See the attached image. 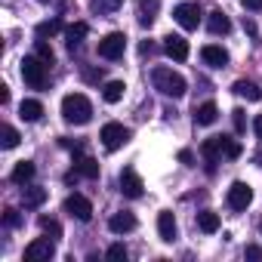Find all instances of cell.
<instances>
[{
  "mask_svg": "<svg viewBox=\"0 0 262 262\" xmlns=\"http://www.w3.org/2000/svg\"><path fill=\"white\" fill-rule=\"evenodd\" d=\"M151 83H155V90H158V93H164V96H173V99L185 96V90H188L185 77H182L179 71L167 68V65H158V68L151 71Z\"/></svg>",
  "mask_w": 262,
  "mask_h": 262,
  "instance_id": "6da1fadb",
  "label": "cell"
},
{
  "mask_svg": "<svg viewBox=\"0 0 262 262\" xmlns=\"http://www.w3.org/2000/svg\"><path fill=\"white\" fill-rule=\"evenodd\" d=\"M62 117H65L68 123H74V126L90 123V120H93V105H90V99H86L83 93H68V96L62 99Z\"/></svg>",
  "mask_w": 262,
  "mask_h": 262,
  "instance_id": "7a4b0ae2",
  "label": "cell"
},
{
  "mask_svg": "<svg viewBox=\"0 0 262 262\" xmlns=\"http://www.w3.org/2000/svg\"><path fill=\"white\" fill-rule=\"evenodd\" d=\"M22 80L31 90H43L47 86V62L40 56H25L22 59Z\"/></svg>",
  "mask_w": 262,
  "mask_h": 262,
  "instance_id": "3957f363",
  "label": "cell"
},
{
  "mask_svg": "<svg viewBox=\"0 0 262 262\" xmlns=\"http://www.w3.org/2000/svg\"><path fill=\"white\" fill-rule=\"evenodd\" d=\"M99 139H102V145H105L108 151H117L120 145H126V142H129V129H126L123 123L111 120V123H105V126H102Z\"/></svg>",
  "mask_w": 262,
  "mask_h": 262,
  "instance_id": "277c9868",
  "label": "cell"
},
{
  "mask_svg": "<svg viewBox=\"0 0 262 262\" xmlns=\"http://www.w3.org/2000/svg\"><path fill=\"white\" fill-rule=\"evenodd\" d=\"M126 53V37L120 31H111L99 40V59H108V62H117L120 56Z\"/></svg>",
  "mask_w": 262,
  "mask_h": 262,
  "instance_id": "5b68a950",
  "label": "cell"
},
{
  "mask_svg": "<svg viewBox=\"0 0 262 262\" xmlns=\"http://www.w3.org/2000/svg\"><path fill=\"white\" fill-rule=\"evenodd\" d=\"M65 213H68V216H74L77 222H90V219H93V204H90L83 194H77V191H74V194H68V198H65Z\"/></svg>",
  "mask_w": 262,
  "mask_h": 262,
  "instance_id": "8992f818",
  "label": "cell"
},
{
  "mask_svg": "<svg viewBox=\"0 0 262 262\" xmlns=\"http://www.w3.org/2000/svg\"><path fill=\"white\" fill-rule=\"evenodd\" d=\"M53 256H56V247H53L50 234H47V237H37V241H31V244L25 247V259H28V262H50Z\"/></svg>",
  "mask_w": 262,
  "mask_h": 262,
  "instance_id": "52a82bcc",
  "label": "cell"
},
{
  "mask_svg": "<svg viewBox=\"0 0 262 262\" xmlns=\"http://www.w3.org/2000/svg\"><path fill=\"white\" fill-rule=\"evenodd\" d=\"M173 19H176L185 31H194V28L201 25V7H198V4H179V7L173 10Z\"/></svg>",
  "mask_w": 262,
  "mask_h": 262,
  "instance_id": "ba28073f",
  "label": "cell"
},
{
  "mask_svg": "<svg viewBox=\"0 0 262 262\" xmlns=\"http://www.w3.org/2000/svg\"><path fill=\"white\" fill-rule=\"evenodd\" d=\"M120 191H123L126 198H142L145 185H142V176H139V173H136L133 167L120 170Z\"/></svg>",
  "mask_w": 262,
  "mask_h": 262,
  "instance_id": "9c48e42d",
  "label": "cell"
},
{
  "mask_svg": "<svg viewBox=\"0 0 262 262\" xmlns=\"http://www.w3.org/2000/svg\"><path fill=\"white\" fill-rule=\"evenodd\" d=\"M250 201H253V188L247 182H231V188H228V207L231 210H247Z\"/></svg>",
  "mask_w": 262,
  "mask_h": 262,
  "instance_id": "30bf717a",
  "label": "cell"
},
{
  "mask_svg": "<svg viewBox=\"0 0 262 262\" xmlns=\"http://www.w3.org/2000/svg\"><path fill=\"white\" fill-rule=\"evenodd\" d=\"M164 53H167L173 62H185V59H188V40L179 37V34H167V37H164Z\"/></svg>",
  "mask_w": 262,
  "mask_h": 262,
  "instance_id": "8fae6325",
  "label": "cell"
},
{
  "mask_svg": "<svg viewBox=\"0 0 262 262\" xmlns=\"http://www.w3.org/2000/svg\"><path fill=\"white\" fill-rule=\"evenodd\" d=\"M158 234H161V241H167V244H173V241H176L179 225H176V216H173L170 210L158 213Z\"/></svg>",
  "mask_w": 262,
  "mask_h": 262,
  "instance_id": "7c38bea8",
  "label": "cell"
},
{
  "mask_svg": "<svg viewBox=\"0 0 262 262\" xmlns=\"http://www.w3.org/2000/svg\"><path fill=\"white\" fill-rule=\"evenodd\" d=\"M201 155H204V161H207V170L213 173V167H216V161H219V155H222V136H210V139H204Z\"/></svg>",
  "mask_w": 262,
  "mask_h": 262,
  "instance_id": "4fadbf2b",
  "label": "cell"
},
{
  "mask_svg": "<svg viewBox=\"0 0 262 262\" xmlns=\"http://www.w3.org/2000/svg\"><path fill=\"white\" fill-rule=\"evenodd\" d=\"M108 228L114 231V234H129L136 228V216L133 213H114L111 219H108Z\"/></svg>",
  "mask_w": 262,
  "mask_h": 262,
  "instance_id": "5bb4252c",
  "label": "cell"
},
{
  "mask_svg": "<svg viewBox=\"0 0 262 262\" xmlns=\"http://www.w3.org/2000/svg\"><path fill=\"white\" fill-rule=\"evenodd\" d=\"M201 59H204L207 65H213V68H225V65H228V53H225L222 47H216V43H207V47L201 50Z\"/></svg>",
  "mask_w": 262,
  "mask_h": 262,
  "instance_id": "9a60e30c",
  "label": "cell"
},
{
  "mask_svg": "<svg viewBox=\"0 0 262 262\" xmlns=\"http://www.w3.org/2000/svg\"><path fill=\"white\" fill-rule=\"evenodd\" d=\"M74 170L83 179H99V161H93L90 155H74Z\"/></svg>",
  "mask_w": 262,
  "mask_h": 262,
  "instance_id": "2e32d148",
  "label": "cell"
},
{
  "mask_svg": "<svg viewBox=\"0 0 262 262\" xmlns=\"http://www.w3.org/2000/svg\"><path fill=\"white\" fill-rule=\"evenodd\" d=\"M86 34H90V25H86V22H74V25H68V28H65V43H68V50L80 47Z\"/></svg>",
  "mask_w": 262,
  "mask_h": 262,
  "instance_id": "e0dca14e",
  "label": "cell"
},
{
  "mask_svg": "<svg viewBox=\"0 0 262 262\" xmlns=\"http://www.w3.org/2000/svg\"><path fill=\"white\" fill-rule=\"evenodd\" d=\"M207 28H210V34H228L231 31V22H228V16L222 10H213L207 16Z\"/></svg>",
  "mask_w": 262,
  "mask_h": 262,
  "instance_id": "ac0fdd59",
  "label": "cell"
},
{
  "mask_svg": "<svg viewBox=\"0 0 262 262\" xmlns=\"http://www.w3.org/2000/svg\"><path fill=\"white\" fill-rule=\"evenodd\" d=\"M231 93L241 96V99H247V102H259V99H262V90H259L256 83H250V80H237V83L231 86Z\"/></svg>",
  "mask_w": 262,
  "mask_h": 262,
  "instance_id": "d6986e66",
  "label": "cell"
},
{
  "mask_svg": "<svg viewBox=\"0 0 262 262\" xmlns=\"http://www.w3.org/2000/svg\"><path fill=\"white\" fill-rule=\"evenodd\" d=\"M216 117H219V108H216L213 102H204V105H198V108H194V123H201V126L216 123Z\"/></svg>",
  "mask_w": 262,
  "mask_h": 262,
  "instance_id": "ffe728a7",
  "label": "cell"
},
{
  "mask_svg": "<svg viewBox=\"0 0 262 262\" xmlns=\"http://www.w3.org/2000/svg\"><path fill=\"white\" fill-rule=\"evenodd\" d=\"M43 201H47V188H37V185L22 188V204H25V210H37Z\"/></svg>",
  "mask_w": 262,
  "mask_h": 262,
  "instance_id": "44dd1931",
  "label": "cell"
},
{
  "mask_svg": "<svg viewBox=\"0 0 262 262\" xmlns=\"http://www.w3.org/2000/svg\"><path fill=\"white\" fill-rule=\"evenodd\" d=\"M40 114H43V105H40L37 99H25V102L19 105V117H22V120H28V123L40 120Z\"/></svg>",
  "mask_w": 262,
  "mask_h": 262,
  "instance_id": "7402d4cb",
  "label": "cell"
},
{
  "mask_svg": "<svg viewBox=\"0 0 262 262\" xmlns=\"http://www.w3.org/2000/svg\"><path fill=\"white\" fill-rule=\"evenodd\" d=\"M10 179H13L16 185H28V182L34 179V164H31V161H19L16 170L10 173Z\"/></svg>",
  "mask_w": 262,
  "mask_h": 262,
  "instance_id": "603a6c76",
  "label": "cell"
},
{
  "mask_svg": "<svg viewBox=\"0 0 262 262\" xmlns=\"http://www.w3.org/2000/svg\"><path fill=\"white\" fill-rule=\"evenodd\" d=\"M123 90H126V83H123V80H108V83L102 86V99H105L108 105H114V102H120V99H123Z\"/></svg>",
  "mask_w": 262,
  "mask_h": 262,
  "instance_id": "cb8c5ba5",
  "label": "cell"
},
{
  "mask_svg": "<svg viewBox=\"0 0 262 262\" xmlns=\"http://www.w3.org/2000/svg\"><path fill=\"white\" fill-rule=\"evenodd\" d=\"M158 7H161V0H142V4H139V25H151Z\"/></svg>",
  "mask_w": 262,
  "mask_h": 262,
  "instance_id": "d4e9b609",
  "label": "cell"
},
{
  "mask_svg": "<svg viewBox=\"0 0 262 262\" xmlns=\"http://www.w3.org/2000/svg\"><path fill=\"white\" fill-rule=\"evenodd\" d=\"M198 228H201V231H207V234L219 231V216H216V213H210V210L198 213Z\"/></svg>",
  "mask_w": 262,
  "mask_h": 262,
  "instance_id": "484cf974",
  "label": "cell"
},
{
  "mask_svg": "<svg viewBox=\"0 0 262 262\" xmlns=\"http://www.w3.org/2000/svg\"><path fill=\"white\" fill-rule=\"evenodd\" d=\"M0 145H4V148H16L19 145V129L4 123V126H0Z\"/></svg>",
  "mask_w": 262,
  "mask_h": 262,
  "instance_id": "4316f807",
  "label": "cell"
},
{
  "mask_svg": "<svg viewBox=\"0 0 262 262\" xmlns=\"http://www.w3.org/2000/svg\"><path fill=\"white\" fill-rule=\"evenodd\" d=\"M120 4H123V0H90L93 13H99V16H108V13L120 10Z\"/></svg>",
  "mask_w": 262,
  "mask_h": 262,
  "instance_id": "83f0119b",
  "label": "cell"
},
{
  "mask_svg": "<svg viewBox=\"0 0 262 262\" xmlns=\"http://www.w3.org/2000/svg\"><path fill=\"white\" fill-rule=\"evenodd\" d=\"M34 56H40V59H43L47 65H53V59H56L53 47H50V43H47L43 37H37V40H34Z\"/></svg>",
  "mask_w": 262,
  "mask_h": 262,
  "instance_id": "f1b7e54d",
  "label": "cell"
},
{
  "mask_svg": "<svg viewBox=\"0 0 262 262\" xmlns=\"http://www.w3.org/2000/svg\"><path fill=\"white\" fill-rule=\"evenodd\" d=\"M59 31H62V22L59 19H50V22H40L37 25V37H43V40L53 37V34H59Z\"/></svg>",
  "mask_w": 262,
  "mask_h": 262,
  "instance_id": "f546056e",
  "label": "cell"
},
{
  "mask_svg": "<svg viewBox=\"0 0 262 262\" xmlns=\"http://www.w3.org/2000/svg\"><path fill=\"white\" fill-rule=\"evenodd\" d=\"M222 155L234 161V158H241V145H237L234 139H228V136H222Z\"/></svg>",
  "mask_w": 262,
  "mask_h": 262,
  "instance_id": "4dcf8cb0",
  "label": "cell"
},
{
  "mask_svg": "<svg viewBox=\"0 0 262 262\" xmlns=\"http://www.w3.org/2000/svg\"><path fill=\"white\" fill-rule=\"evenodd\" d=\"M40 228H43V234H50V237H62V225L56 222V219H40Z\"/></svg>",
  "mask_w": 262,
  "mask_h": 262,
  "instance_id": "1f68e13d",
  "label": "cell"
},
{
  "mask_svg": "<svg viewBox=\"0 0 262 262\" xmlns=\"http://www.w3.org/2000/svg\"><path fill=\"white\" fill-rule=\"evenodd\" d=\"M4 222H7V228H19V225H22L19 210H7V213H4Z\"/></svg>",
  "mask_w": 262,
  "mask_h": 262,
  "instance_id": "d6a6232c",
  "label": "cell"
},
{
  "mask_svg": "<svg viewBox=\"0 0 262 262\" xmlns=\"http://www.w3.org/2000/svg\"><path fill=\"white\" fill-rule=\"evenodd\" d=\"M231 120H234V129H237V133H244V129H247V117H244V111H241V108H234V111H231Z\"/></svg>",
  "mask_w": 262,
  "mask_h": 262,
  "instance_id": "836d02e7",
  "label": "cell"
},
{
  "mask_svg": "<svg viewBox=\"0 0 262 262\" xmlns=\"http://www.w3.org/2000/svg\"><path fill=\"white\" fill-rule=\"evenodd\" d=\"M108 259H126V247L123 244H111L108 247Z\"/></svg>",
  "mask_w": 262,
  "mask_h": 262,
  "instance_id": "e575fe53",
  "label": "cell"
},
{
  "mask_svg": "<svg viewBox=\"0 0 262 262\" xmlns=\"http://www.w3.org/2000/svg\"><path fill=\"white\" fill-rule=\"evenodd\" d=\"M244 256H247V259H259V262H262V247H256V244H250V247L244 250Z\"/></svg>",
  "mask_w": 262,
  "mask_h": 262,
  "instance_id": "d590c367",
  "label": "cell"
},
{
  "mask_svg": "<svg viewBox=\"0 0 262 262\" xmlns=\"http://www.w3.org/2000/svg\"><path fill=\"white\" fill-rule=\"evenodd\" d=\"M179 161H182L185 167H194V155H191L188 148H182V151H179Z\"/></svg>",
  "mask_w": 262,
  "mask_h": 262,
  "instance_id": "8d00e7d4",
  "label": "cell"
},
{
  "mask_svg": "<svg viewBox=\"0 0 262 262\" xmlns=\"http://www.w3.org/2000/svg\"><path fill=\"white\" fill-rule=\"evenodd\" d=\"M253 133H256V139H262V114L253 117Z\"/></svg>",
  "mask_w": 262,
  "mask_h": 262,
  "instance_id": "74e56055",
  "label": "cell"
},
{
  "mask_svg": "<svg viewBox=\"0 0 262 262\" xmlns=\"http://www.w3.org/2000/svg\"><path fill=\"white\" fill-rule=\"evenodd\" d=\"M244 10H262V0H241Z\"/></svg>",
  "mask_w": 262,
  "mask_h": 262,
  "instance_id": "f35d334b",
  "label": "cell"
},
{
  "mask_svg": "<svg viewBox=\"0 0 262 262\" xmlns=\"http://www.w3.org/2000/svg\"><path fill=\"white\" fill-rule=\"evenodd\" d=\"M10 102V86H0V105Z\"/></svg>",
  "mask_w": 262,
  "mask_h": 262,
  "instance_id": "ab89813d",
  "label": "cell"
},
{
  "mask_svg": "<svg viewBox=\"0 0 262 262\" xmlns=\"http://www.w3.org/2000/svg\"><path fill=\"white\" fill-rule=\"evenodd\" d=\"M40 4H50V0H40Z\"/></svg>",
  "mask_w": 262,
  "mask_h": 262,
  "instance_id": "60d3db41",
  "label": "cell"
}]
</instances>
